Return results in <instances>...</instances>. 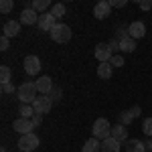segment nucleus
Masks as SVG:
<instances>
[{
  "instance_id": "nucleus-1",
  "label": "nucleus",
  "mask_w": 152,
  "mask_h": 152,
  "mask_svg": "<svg viewBox=\"0 0 152 152\" xmlns=\"http://www.w3.org/2000/svg\"><path fill=\"white\" fill-rule=\"evenodd\" d=\"M39 89H37V83L35 81H24L18 85V89H16V97L20 99V104H31L35 102L37 97H39Z\"/></svg>"
},
{
  "instance_id": "nucleus-2",
  "label": "nucleus",
  "mask_w": 152,
  "mask_h": 152,
  "mask_svg": "<svg viewBox=\"0 0 152 152\" xmlns=\"http://www.w3.org/2000/svg\"><path fill=\"white\" fill-rule=\"evenodd\" d=\"M49 35H51V39H53L55 43H59V45H65V43H69V41H71L73 33H71V28L67 26V24L57 23V24H55V28H53Z\"/></svg>"
},
{
  "instance_id": "nucleus-3",
  "label": "nucleus",
  "mask_w": 152,
  "mask_h": 152,
  "mask_svg": "<svg viewBox=\"0 0 152 152\" xmlns=\"http://www.w3.org/2000/svg\"><path fill=\"white\" fill-rule=\"evenodd\" d=\"M91 132H94V138H97V140L102 142V140H105V138L112 136V126H110V122H107L105 118H97L94 122Z\"/></svg>"
},
{
  "instance_id": "nucleus-4",
  "label": "nucleus",
  "mask_w": 152,
  "mask_h": 152,
  "mask_svg": "<svg viewBox=\"0 0 152 152\" xmlns=\"http://www.w3.org/2000/svg\"><path fill=\"white\" fill-rule=\"evenodd\" d=\"M39 144H41L39 136H37L35 132H31V134H24V136L18 138V150L20 152H33V150H37Z\"/></svg>"
},
{
  "instance_id": "nucleus-5",
  "label": "nucleus",
  "mask_w": 152,
  "mask_h": 152,
  "mask_svg": "<svg viewBox=\"0 0 152 152\" xmlns=\"http://www.w3.org/2000/svg\"><path fill=\"white\" fill-rule=\"evenodd\" d=\"M33 107H35V114L45 116V114L51 112V107H53V99L49 95H39L35 102H33Z\"/></svg>"
},
{
  "instance_id": "nucleus-6",
  "label": "nucleus",
  "mask_w": 152,
  "mask_h": 152,
  "mask_svg": "<svg viewBox=\"0 0 152 152\" xmlns=\"http://www.w3.org/2000/svg\"><path fill=\"white\" fill-rule=\"evenodd\" d=\"M94 55H95V59H97L99 63H110L112 57H114V51L110 49L107 43H97V45H95Z\"/></svg>"
},
{
  "instance_id": "nucleus-7",
  "label": "nucleus",
  "mask_w": 152,
  "mask_h": 152,
  "mask_svg": "<svg viewBox=\"0 0 152 152\" xmlns=\"http://www.w3.org/2000/svg\"><path fill=\"white\" fill-rule=\"evenodd\" d=\"M12 128H14V132H18L20 136H24V134H31V132L35 130V124H33V120H28V118H16V120L12 122Z\"/></svg>"
},
{
  "instance_id": "nucleus-8",
  "label": "nucleus",
  "mask_w": 152,
  "mask_h": 152,
  "mask_svg": "<svg viewBox=\"0 0 152 152\" xmlns=\"http://www.w3.org/2000/svg\"><path fill=\"white\" fill-rule=\"evenodd\" d=\"M55 24H57V18H55L51 12L39 14V23H37V26H39L43 33H51V31L55 28Z\"/></svg>"
},
{
  "instance_id": "nucleus-9",
  "label": "nucleus",
  "mask_w": 152,
  "mask_h": 152,
  "mask_svg": "<svg viewBox=\"0 0 152 152\" xmlns=\"http://www.w3.org/2000/svg\"><path fill=\"white\" fill-rule=\"evenodd\" d=\"M41 59L37 57V55H28V57L24 59V71L28 73V75H37L39 71H41Z\"/></svg>"
},
{
  "instance_id": "nucleus-10",
  "label": "nucleus",
  "mask_w": 152,
  "mask_h": 152,
  "mask_svg": "<svg viewBox=\"0 0 152 152\" xmlns=\"http://www.w3.org/2000/svg\"><path fill=\"white\" fill-rule=\"evenodd\" d=\"M110 12H112V6H110V2H107V0H99V2L94 6V16H95V18H99V20L107 18V16H110Z\"/></svg>"
},
{
  "instance_id": "nucleus-11",
  "label": "nucleus",
  "mask_w": 152,
  "mask_h": 152,
  "mask_svg": "<svg viewBox=\"0 0 152 152\" xmlns=\"http://www.w3.org/2000/svg\"><path fill=\"white\" fill-rule=\"evenodd\" d=\"M35 83H37V89H39V94H41V95H49L51 91H53V87H55V85H53V79H51L49 75L39 77Z\"/></svg>"
},
{
  "instance_id": "nucleus-12",
  "label": "nucleus",
  "mask_w": 152,
  "mask_h": 152,
  "mask_svg": "<svg viewBox=\"0 0 152 152\" xmlns=\"http://www.w3.org/2000/svg\"><path fill=\"white\" fill-rule=\"evenodd\" d=\"M128 35L136 41V39H142V37L146 35V24L142 23V20H134V23L128 26Z\"/></svg>"
},
{
  "instance_id": "nucleus-13",
  "label": "nucleus",
  "mask_w": 152,
  "mask_h": 152,
  "mask_svg": "<svg viewBox=\"0 0 152 152\" xmlns=\"http://www.w3.org/2000/svg\"><path fill=\"white\" fill-rule=\"evenodd\" d=\"M2 35L4 37H18L20 35V20H8V23H4L2 26Z\"/></svg>"
},
{
  "instance_id": "nucleus-14",
  "label": "nucleus",
  "mask_w": 152,
  "mask_h": 152,
  "mask_svg": "<svg viewBox=\"0 0 152 152\" xmlns=\"http://www.w3.org/2000/svg\"><path fill=\"white\" fill-rule=\"evenodd\" d=\"M39 23V12H35L31 6H26L23 12H20V24H37Z\"/></svg>"
},
{
  "instance_id": "nucleus-15",
  "label": "nucleus",
  "mask_w": 152,
  "mask_h": 152,
  "mask_svg": "<svg viewBox=\"0 0 152 152\" xmlns=\"http://www.w3.org/2000/svg\"><path fill=\"white\" fill-rule=\"evenodd\" d=\"M120 148H122V142H118L112 136L102 140V152H120Z\"/></svg>"
},
{
  "instance_id": "nucleus-16",
  "label": "nucleus",
  "mask_w": 152,
  "mask_h": 152,
  "mask_svg": "<svg viewBox=\"0 0 152 152\" xmlns=\"http://www.w3.org/2000/svg\"><path fill=\"white\" fill-rule=\"evenodd\" d=\"M118 41H120V51H122V53H132V51H136V41L130 35L122 37V39H118Z\"/></svg>"
},
{
  "instance_id": "nucleus-17",
  "label": "nucleus",
  "mask_w": 152,
  "mask_h": 152,
  "mask_svg": "<svg viewBox=\"0 0 152 152\" xmlns=\"http://www.w3.org/2000/svg\"><path fill=\"white\" fill-rule=\"evenodd\" d=\"M126 152H146V144L136 138H128L126 140Z\"/></svg>"
},
{
  "instance_id": "nucleus-18",
  "label": "nucleus",
  "mask_w": 152,
  "mask_h": 152,
  "mask_svg": "<svg viewBox=\"0 0 152 152\" xmlns=\"http://www.w3.org/2000/svg\"><path fill=\"white\" fill-rule=\"evenodd\" d=\"M112 138H116L118 142H126L128 140V130H126V126H122V124L112 126Z\"/></svg>"
},
{
  "instance_id": "nucleus-19",
  "label": "nucleus",
  "mask_w": 152,
  "mask_h": 152,
  "mask_svg": "<svg viewBox=\"0 0 152 152\" xmlns=\"http://www.w3.org/2000/svg\"><path fill=\"white\" fill-rule=\"evenodd\" d=\"M112 75H114L112 63H99V65H97V77H99V79H110Z\"/></svg>"
},
{
  "instance_id": "nucleus-20",
  "label": "nucleus",
  "mask_w": 152,
  "mask_h": 152,
  "mask_svg": "<svg viewBox=\"0 0 152 152\" xmlns=\"http://www.w3.org/2000/svg\"><path fill=\"white\" fill-rule=\"evenodd\" d=\"M81 152H102V142L91 136V138L81 146Z\"/></svg>"
},
{
  "instance_id": "nucleus-21",
  "label": "nucleus",
  "mask_w": 152,
  "mask_h": 152,
  "mask_svg": "<svg viewBox=\"0 0 152 152\" xmlns=\"http://www.w3.org/2000/svg\"><path fill=\"white\" fill-rule=\"evenodd\" d=\"M49 6H51L49 0H33V2H31V8L35 12H39V14H45Z\"/></svg>"
},
{
  "instance_id": "nucleus-22",
  "label": "nucleus",
  "mask_w": 152,
  "mask_h": 152,
  "mask_svg": "<svg viewBox=\"0 0 152 152\" xmlns=\"http://www.w3.org/2000/svg\"><path fill=\"white\" fill-rule=\"evenodd\" d=\"M18 114H20V118H31L35 116V107L31 104H20V107H18Z\"/></svg>"
},
{
  "instance_id": "nucleus-23",
  "label": "nucleus",
  "mask_w": 152,
  "mask_h": 152,
  "mask_svg": "<svg viewBox=\"0 0 152 152\" xmlns=\"http://www.w3.org/2000/svg\"><path fill=\"white\" fill-rule=\"evenodd\" d=\"M65 12H67V8H65V4H61V2L51 6V14H53V16L57 18V20L61 18V16H65Z\"/></svg>"
},
{
  "instance_id": "nucleus-24",
  "label": "nucleus",
  "mask_w": 152,
  "mask_h": 152,
  "mask_svg": "<svg viewBox=\"0 0 152 152\" xmlns=\"http://www.w3.org/2000/svg\"><path fill=\"white\" fill-rule=\"evenodd\" d=\"M10 77H12V71L8 65H2L0 67V81L2 83H10Z\"/></svg>"
},
{
  "instance_id": "nucleus-25",
  "label": "nucleus",
  "mask_w": 152,
  "mask_h": 152,
  "mask_svg": "<svg viewBox=\"0 0 152 152\" xmlns=\"http://www.w3.org/2000/svg\"><path fill=\"white\" fill-rule=\"evenodd\" d=\"M132 120H134V116L130 114V110H126V112H122V114H120V122H118V124H122V126H130V124H132Z\"/></svg>"
},
{
  "instance_id": "nucleus-26",
  "label": "nucleus",
  "mask_w": 152,
  "mask_h": 152,
  "mask_svg": "<svg viewBox=\"0 0 152 152\" xmlns=\"http://www.w3.org/2000/svg\"><path fill=\"white\" fill-rule=\"evenodd\" d=\"M142 132H144L148 138H152V118H146V120L142 122Z\"/></svg>"
},
{
  "instance_id": "nucleus-27",
  "label": "nucleus",
  "mask_w": 152,
  "mask_h": 152,
  "mask_svg": "<svg viewBox=\"0 0 152 152\" xmlns=\"http://www.w3.org/2000/svg\"><path fill=\"white\" fill-rule=\"evenodd\" d=\"M12 8H14V2H12V0H2V2H0V12H2V14H8Z\"/></svg>"
},
{
  "instance_id": "nucleus-28",
  "label": "nucleus",
  "mask_w": 152,
  "mask_h": 152,
  "mask_svg": "<svg viewBox=\"0 0 152 152\" xmlns=\"http://www.w3.org/2000/svg\"><path fill=\"white\" fill-rule=\"evenodd\" d=\"M49 97L53 99V104H55V102H61V99H63V91H61V87H53V91L49 94Z\"/></svg>"
},
{
  "instance_id": "nucleus-29",
  "label": "nucleus",
  "mask_w": 152,
  "mask_h": 152,
  "mask_svg": "<svg viewBox=\"0 0 152 152\" xmlns=\"http://www.w3.org/2000/svg\"><path fill=\"white\" fill-rule=\"evenodd\" d=\"M0 89H2V94H4V95H10V94H16V89H18V87H14L12 83H2V87H0Z\"/></svg>"
},
{
  "instance_id": "nucleus-30",
  "label": "nucleus",
  "mask_w": 152,
  "mask_h": 152,
  "mask_svg": "<svg viewBox=\"0 0 152 152\" xmlns=\"http://www.w3.org/2000/svg\"><path fill=\"white\" fill-rule=\"evenodd\" d=\"M110 63H112V67H124V57L122 55H114Z\"/></svg>"
},
{
  "instance_id": "nucleus-31",
  "label": "nucleus",
  "mask_w": 152,
  "mask_h": 152,
  "mask_svg": "<svg viewBox=\"0 0 152 152\" xmlns=\"http://www.w3.org/2000/svg\"><path fill=\"white\" fill-rule=\"evenodd\" d=\"M110 6L112 8H122V6H126V0H110Z\"/></svg>"
},
{
  "instance_id": "nucleus-32",
  "label": "nucleus",
  "mask_w": 152,
  "mask_h": 152,
  "mask_svg": "<svg viewBox=\"0 0 152 152\" xmlns=\"http://www.w3.org/2000/svg\"><path fill=\"white\" fill-rule=\"evenodd\" d=\"M107 45H110L112 51H120V41H118V39H110V43H107Z\"/></svg>"
},
{
  "instance_id": "nucleus-33",
  "label": "nucleus",
  "mask_w": 152,
  "mask_h": 152,
  "mask_svg": "<svg viewBox=\"0 0 152 152\" xmlns=\"http://www.w3.org/2000/svg\"><path fill=\"white\" fill-rule=\"evenodd\" d=\"M138 6H140L142 10H150V8H152V2H150V0H140V4H138Z\"/></svg>"
},
{
  "instance_id": "nucleus-34",
  "label": "nucleus",
  "mask_w": 152,
  "mask_h": 152,
  "mask_svg": "<svg viewBox=\"0 0 152 152\" xmlns=\"http://www.w3.org/2000/svg\"><path fill=\"white\" fill-rule=\"evenodd\" d=\"M31 120H33V124H35V128H37V126H41V124H43V116H41V114H35V116L31 118Z\"/></svg>"
},
{
  "instance_id": "nucleus-35",
  "label": "nucleus",
  "mask_w": 152,
  "mask_h": 152,
  "mask_svg": "<svg viewBox=\"0 0 152 152\" xmlns=\"http://www.w3.org/2000/svg\"><path fill=\"white\" fill-rule=\"evenodd\" d=\"M8 45H10V43H8V37L2 35V39H0V49H2V51H6V49H8Z\"/></svg>"
},
{
  "instance_id": "nucleus-36",
  "label": "nucleus",
  "mask_w": 152,
  "mask_h": 152,
  "mask_svg": "<svg viewBox=\"0 0 152 152\" xmlns=\"http://www.w3.org/2000/svg\"><path fill=\"white\" fill-rule=\"evenodd\" d=\"M130 114H132L134 118H138V116L142 114V107H140V105H134V107H130Z\"/></svg>"
},
{
  "instance_id": "nucleus-37",
  "label": "nucleus",
  "mask_w": 152,
  "mask_h": 152,
  "mask_svg": "<svg viewBox=\"0 0 152 152\" xmlns=\"http://www.w3.org/2000/svg\"><path fill=\"white\" fill-rule=\"evenodd\" d=\"M144 144H146V150H148V152H152V138H148V140L144 142Z\"/></svg>"
}]
</instances>
